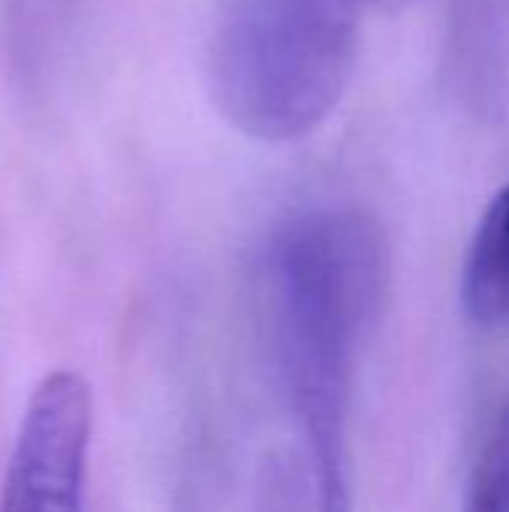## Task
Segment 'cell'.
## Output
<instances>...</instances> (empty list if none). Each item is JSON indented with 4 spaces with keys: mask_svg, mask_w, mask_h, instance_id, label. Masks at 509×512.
I'll use <instances>...</instances> for the list:
<instances>
[{
    "mask_svg": "<svg viewBox=\"0 0 509 512\" xmlns=\"http://www.w3.org/2000/svg\"><path fill=\"white\" fill-rule=\"evenodd\" d=\"M384 282V240L357 210L297 213L267 243L270 330L327 510L348 507V402Z\"/></svg>",
    "mask_w": 509,
    "mask_h": 512,
    "instance_id": "cell-1",
    "label": "cell"
},
{
    "mask_svg": "<svg viewBox=\"0 0 509 512\" xmlns=\"http://www.w3.org/2000/svg\"><path fill=\"white\" fill-rule=\"evenodd\" d=\"M360 15L348 0H225L207 48L219 114L264 144L312 135L345 96Z\"/></svg>",
    "mask_w": 509,
    "mask_h": 512,
    "instance_id": "cell-2",
    "label": "cell"
},
{
    "mask_svg": "<svg viewBox=\"0 0 509 512\" xmlns=\"http://www.w3.org/2000/svg\"><path fill=\"white\" fill-rule=\"evenodd\" d=\"M93 393L78 372L45 375L24 408L0 507L12 512H78L84 507Z\"/></svg>",
    "mask_w": 509,
    "mask_h": 512,
    "instance_id": "cell-3",
    "label": "cell"
},
{
    "mask_svg": "<svg viewBox=\"0 0 509 512\" xmlns=\"http://www.w3.org/2000/svg\"><path fill=\"white\" fill-rule=\"evenodd\" d=\"M462 303L477 324L509 321V183L489 201L468 246Z\"/></svg>",
    "mask_w": 509,
    "mask_h": 512,
    "instance_id": "cell-4",
    "label": "cell"
},
{
    "mask_svg": "<svg viewBox=\"0 0 509 512\" xmlns=\"http://www.w3.org/2000/svg\"><path fill=\"white\" fill-rule=\"evenodd\" d=\"M468 507L477 512H509V396L483 441L468 489Z\"/></svg>",
    "mask_w": 509,
    "mask_h": 512,
    "instance_id": "cell-5",
    "label": "cell"
},
{
    "mask_svg": "<svg viewBox=\"0 0 509 512\" xmlns=\"http://www.w3.org/2000/svg\"><path fill=\"white\" fill-rule=\"evenodd\" d=\"M351 6H357L360 12L363 9H399V6H405L408 0H348Z\"/></svg>",
    "mask_w": 509,
    "mask_h": 512,
    "instance_id": "cell-6",
    "label": "cell"
}]
</instances>
